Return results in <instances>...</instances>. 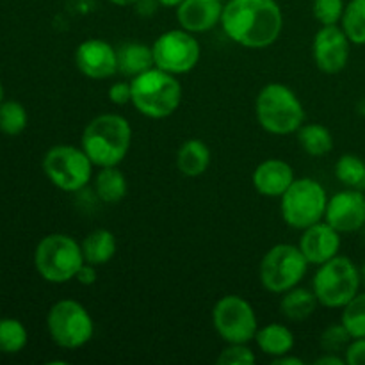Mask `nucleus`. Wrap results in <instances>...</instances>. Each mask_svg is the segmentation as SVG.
Wrapping results in <instances>:
<instances>
[{
    "mask_svg": "<svg viewBox=\"0 0 365 365\" xmlns=\"http://www.w3.org/2000/svg\"><path fill=\"white\" fill-rule=\"evenodd\" d=\"M221 2H223V4H227V2H230V0H221Z\"/></svg>",
    "mask_w": 365,
    "mask_h": 365,
    "instance_id": "a18cd8bd",
    "label": "nucleus"
},
{
    "mask_svg": "<svg viewBox=\"0 0 365 365\" xmlns=\"http://www.w3.org/2000/svg\"><path fill=\"white\" fill-rule=\"evenodd\" d=\"M220 25L230 41L260 50L278 41L284 13L277 0H230L225 4Z\"/></svg>",
    "mask_w": 365,
    "mask_h": 365,
    "instance_id": "f257e3e1",
    "label": "nucleus"
},
{
    "mask_svg": "<svg viewBox=\"0 0 365 365\" xmlns=\"http://www.w3.org/2000/svg\"><path fill=\"white\" fill-rule=\"evenodd\" d=\"M344 0H314L312 13L314 18L321 25H339L344 14Z\"/></svg>",
    "mask_w": 365,
    "mask_h": 365,
    "instance_id": "2f4dec72",
    "label": "nucleus"
},
{
    "mask_svg": "<svg viewBox=\"0 0 365 365\" xmlns=\"http://www.w3.org/2000/svg\"><path fill=\"white\" fill-rule=\"evenodd\" d=\"M109 2H113L114 6L127 7V6H135V2H138V0H109Z\"/></svg>",
    "mask_w": 365,
    "mask_h": 365,
    "instance_id": "a19ab883",
    "label": "nucleus"
},
{
    "mask_svg": "<svg viewBox=\"0 0 365 365\" xmlns=\"http://www.w3.org/2000/svg\"><path fill=\"white\" fill-rule=\"evenodd\" d=\"M356 110H359V114L365 116V98H362L359 103H356Z\"/></svg>",
    "mask_w": 365,
    "mask_h": 365,
    "instance_id": "79ce46f5",
    "label": "nucleus"
},
{
    "mask_svg": "<svg viewBox=\"0 0 365 365\" xmlns=\"http://www.w3.org/2000/svg\"><path fill=\"white\" fill-rule=\"evenodd\" d=\"M328 198L321 182L310 177L296 178L280 198L282 217L289 227L303 232L324 220Z\"/></svg>",
    "mask_w": 365,
    "mask_h": 365,
    "instance_id": "0eeeda50",
    "label": "nucleus"
},
{
    "mask_svg": "<svg viewBox=\"0 0 365 365\" xmlns=\"http://www.w3.org/2000/svg\"><path fill=\"white\" fill-rule=\"evenodd\" d=\"M255 342L260 351L271 359H278L292 351L296 341L291 328L280 323H269L259 328L255 335Z\"/></svg>",
    "mask_w": 365,
    "mask_h": 365,
    "instance_id": "aec40b11",
    "label": "nucleus"
},
{
    "mask_svg": "<svg viewBox=\"0 0 365 365\" xmlns=\"http://www.w3.org/2000/svg\"><path fill=\"white\" fill-rule=\"evenodd\" d=\"M324 221L341 234L359 232L365 225V191L346 187L330 196Z\"/></svg>",
    "mask_w": 365,
    "mask_h": 365,
    "instance_id": "4468645a",
    "label": "nucleus"
},
{
    "mask_svg": "<svg viewBox=\"0 0 365 365\" xmlns=\"http://www.w3.org/2000/svg\"><path fill=\"white\" fill-rule=\"evenodd\" d=\"M309 266L299 246L282 242L264 253L259 267L260 284L273 294H284L302 284Z\"/></svg>",
    "mask_w": 365,
    "mask_h": 365,
    "instance_id": "6e6552de",
    "label": "nucleus"
},
{
    "mask_svg": "<svg viewBox=\"0 0 365 365\" xmlns=\"http://www.w3.org/2000/svg\"><path fill=\"white\" fill-rule=\"evenodd\" d=\"M98 198L106 203H118L127 196L128 182L123 171L118 166L100 168L93 178Z\"/></svg>",
    "mask_w": 365,
    "mask_h": 365,
    "instance_id": "b1692460",
    "label": "nucleus"
},
{
    "mask_svg": "<svg viewBox=\"0 0 365 365\" xmlns=\"http://www.w3.org/2000/svg\"><path fill=\"white\" fill-rule=\"evenodd\" d=\"M298 143L310 157H324L334 150V135L321 123H303L299 127Z\"/></svg>",
    "mask_w": 365,
    "mask_h": 365,
    "instance_id": "393cba45",
    "label": "nucleus"
},
{
    "mask_svg": "<svg viewBox=\"0 0 365 365\" xmlns=\"http://www.w3.org/2000/svg\"><path fill=\"white\" fill-rule=\"evenodd\" d=\"M253 187L266 198H282L296 180L294 170L282 159H266L253 171Z\"/></svg>",
    "mask_w": 365,
    "mask_h": 365,
    "instance_id": "a211bd4d",
    "label": "nucleus"
},
{
    "mask_svg": "<svg viewBox=\"0 0 365 365\" xmlns=\"http://www.w3.org/2000/svg\"><path fill=\"white\" fill-rule=\"evenodd\" d=\"M118 53V73L125 77H138L146 70L155 66L152 46L143 43H125L116 50Z\"/></svg>",
    "mask_w": 365,
    "mask_h": 365,
    "instance_id": "4be33fe9",
    "label": "nucleus"
},
{
    "mask_svg": "<svg viewBox=\"0 0 365 365\" xmlns=\"http://www.w3.org/2000/svg\"><path fill=\"white\" fill-rule=\"evenodd\" d=\"M75 280L78 282L84 287H89V285L96 284L98 280V266H93V264L84 262L81 267H78L77 274H75Z\"/></svg>",
    "mask_w": 365,
    "mask_h": 365,
    "instance_id": "c9c22d12",
    "label": "nucleus"
},
{
    "mask_svg": "<svg viewBox=\"0 0 365 365\" xmlns=\"http://www.w3.org/2000/svg\"><path fill=\"white\" fill-rule=\"evenodd\" d=\"M341 323L344 324L353 339L365 337V292H359L342 309Z\"/></svg>",
    "mask_w": 365,
    "mask_h": 365,
    "instance_id": "c756f323",
    "label": "nucleus"
},
{
    "mask_svg": "<svg viewBox=\"0 0 365 365\" xmlns=\"http://www.w3.org/2000/svg\"><path fill=\"white\" fill-rule=\"evenodd\" d=\"M27 109L16 100H6L0 103V132L6 135H20L27 128Z\"/></svg>",
    "mask_w": 365,
    "mask_h": 365,
    "instance_id": "c85d7f7f",
    "label": "nucleus"
},
{
    "mask_svg": "<svg viewBox=\"0 0 365 365\" xmlns=\"http://www.w3.org/2000/svg\"><path fill=\"white\" fill-rule=\"evenodd\" d=\"M346 365H365V337L353 339L344 351Z\"/></svg>",
    "mask_w": 365,
    "mask_h": 365,
    "instance_id": "f704fd0d",
    "label": "nucleus"
},
{
    "mask_svg": "<svg viewBox=\"0 0 365 365\" xmlns=\"http://www.w3.org/2000/svg\"><path fill=\"white\" fill-rule=\"evenodd\" d=\"M212 324L227 344H248L255 341L259 330L255 309L248 299L237 294H227L212 309Z\"/></svg>",
    "mask_w": 365,
    "mask_h": 365,
    "instance_id": "9b49d317",
    "label": "nucleus"
},
{
    "mask_svg": "<svg viewBox=\"0 0 365 365\" xmlns=\"http://www.w3.org/2000/svg\"><path fill=\"white\" fill-rule=\"evenodd\" d=\"M341 245V232L323 220L303 230L298 246L310 266H321L339 255Z\"/></svg>",
    "mask_w": 365,
    "mask_h": 365,
    "instance_id": "dca6fc26",
    "label": "nucleus"
},
{
    "mask_svg": "<svg viewBox=\"0 0 365 365\" xmlns=\"http://www.w3.org/2000/svg\"><path fill=\"white\" fill-rule=\"evenodd\" d=\"M157 2H159L163 7H175V9H177L184 0H157Z\"/></svg>",
    "mask_w": 365,
    "mask_h": 365,
    "instance_id": "ea45409f",
    "label": "nucleus"
},
{
    "mask_svg": "<svg viewBox=\"0 0 365 365\" xmlns=\"http://www.w3.org/2000/svg\"><path fill=\"white\" fill-rule=\"evenodd\" d=\"M4 102V86H2V82H0V103Z\"/></svg>",
    "mask_w": 365,
    "mask_h": 365,
    "instance_id": "c03bdc74",
    "label": "nucleus"
},
{
    "mask_svg": "<svg viewBox=\"0 0 365 365\" xmlns=\"http://www.w3.org/2000/svg\"><path fill=\"white\" fill-rule=\"evenodd\" d=\"M160 4L157 2V0H138L134 6L135 13L139 14V16H153V14L157 13V7H159Z\"/></svg>",
    "mask_w": 365,
    "mask_h": 365,
    "instance_id": "e433bc0d",
    "label": "nucleus"
},
{
    "mask_svg": "<svg viewBox=\"0 0 365 365\" xmlns=\"http://www.w3.org/2000/svg\"><path fill=\"white\" fill-rule=\"evenodd\" d=\"M255 353L248 344H228L217 356L220 365H250L255 364Z\"/></svg>",
    "mask_w": 365,
    "mask_h": 365,
    "instance_id": "473e14b6",
    "label": "nucleus"
},
{
    "mask_svg": "<svg viewBox=\"0 0 365 365\" xmlns=\"http://www.w3.org/2000/svg\"><path fill=\"white\" fill-rule=\"evenodd\" d=\"M210 148L198 138L187 139L177 152V168L184 177L196 178L205 173L210 166Z\"/></svg>",
    "mask_w": 365,
    "mask_h": 365,
    "instance_id": "6ab92c4d",
    "label": "nucleus"
},
{
    "mask_svg": "<svg viewBox=\"0 0 365 365\" xmlns=\"http://www.w3.org/2000/svg\"><path fill=\"white\" fill-rule=\"evenodd\" d=\"M255 116L260 127L273 135L296 134L305 123V109L289 86L269 82L255 100Z\"/></svg>",
    "mask_w": 365,
    "mask_h": 365,
    "instance_id": "20e7f679",
    "label": "nucleus"
},
{
    "mask_svg": "<svg viewBox=\"0 0 365 365\" xmlns=\"http://www.w3.org/2000/svg\"><path fill=\"white\" fill-rule=\"evenodd\" d=\"M152 52L157 68L168 73L185 75L198 66L202 46L192 32L180 27L163 32L153 41Z\"/></svg>",
    "mask_w": 365,
    "mask_h": 365,
    "instance_id": "f8f14e48",
    "label": "nucleus"
},
{
    "mask_svg": "<svg viewBox=\"0 0 365 365\" xmlns=\"http://www.w3.org/2000/svg\"><path fill=\"white\" fill-rule=\"evenodd\" d=\"M75 66L84 77L103 81L118 73V53L103 39L89 38L75 50Z\"/></svg>",
    "mask_w": 365,
    "mask_h": 365,
    "instance_id": "2eb2a0df",
    "label": "nucleus"
},
{
    "mask_svg": "<svg viewBox=\"0 0 365 365\" xmlns=\"http://www.w3.org/2000/svg\"><path fill=\"white\" fill-rule=\"evenodd\" d=\"M223 7L221 0H184L177 7V21L185 31L202 34L221 24Z\"/></svg>",
    "mask_w": 365,
    "mask_h": 365,
    "instance_id": "f3484780",
    "label": "nucleus"
},
{
    "mask_svg": "<svg viewBox=\"0 0 365 365\" xmlns=\"http://www.w3.org/2000/svg\"><path fill=\"white\" fill-rule=\"evenodd\" d=\"M95 164L82 146L56 145L43 157V171L50 184L64 192H77L93 180Z\"/></svg>",
    "mask_w": 365,
    "mask_h": 365,
    "instance_id": "1a4fd4ad",
    "label": "nucleus"
},
{
    "mask_svg": "<svg viewBox=\"0 0 365 365\" xmlns=\"http://www.w3.org/2000/svg\"><path fill=\"white\" fill-rule=\"evenodd\" d=\"M335 178L344 187L365 191V160L353 153H344L335 164Z\"/></svg>",
    "mask_w": 365,
    "mask_h": 365,
    "instance_id": "a878e982",
    "label": "nucleus"
},
{
    "mask_svg": "<svg viewBox=\"0 0 365 365\" xmlns=\"http://www.w3.org/2000/svg\"><path fill=\"white\" fill-rule=\"evenodd\" d=\"M29 334L25 324L14 317L0 319V353L4 355H16L27 346Z\"/></svg>",
    "mask_w": 365,
    "mask_h": 365,
    "instance_id": "bb28decb",
    "label": "nucleus"
},
{
    "mask_svg": "<svg viewBox=\"0 0 365 365\" xmlns=\"http://www.w3.org/2000/svg\"><path fill=\"white\" fill-rule=\"evenodd\" d=\"M317 307H319V302H317L312 289L299 287V285L284 292L280 299L282 316L292 323H303L309 317H312Z\"/></svg>",
    "mask_w": 365,
    "mask_h": 365,
    "instance_id": "412c9836",
    "label": "nucleus"
},
{
    "mask_svg": "<svg viewBox=\"0 0 365 365\" xmlns=\"http://www.w3.org/2000/svg\"><path fill=\"white\" fill-rule=\"evenodd\" d=\"M132 127L121 114H98L86 125L81 146L98 168L120 166L130 152Z\"/></svg>",
    "mask_w": 365,
    "mask_h": 365,
    "instance_id": "f03ea898",
    "label": "nucleus"
},
{
    "mask_svg": "<svg viewBox=\"0 0 365 365\" xmlns=\"http://www.w3.org/2000/svg\"><path fill=\"white\" fill-rule=\"evenodd\" d=\"M107 96H109V102H113L114 106H127L132 100V89L130 82H114L113 86L107 91Z\"/></svg>",
    "mask_w": 365,
    "mask_h": 365,
    "instance_id": "72a5a7b5",
    "label": "nucleus"
},
{
    "mask_svg": "<svg viewBox=\"0 0 365 365\" xmlns=\"http://www.w3.org/2000/svg\"><path fill=\"white\" fill-rule=\"evenodd\" d=\"M360 277H362V285L365 287V262H364L362 269H360Z\"/></svg>",
    "mask_w": 365,
    "mask_h": 365,
    "instance_id": "37998d69",
    "label": "nucleus"
},
{
    "mask_svg": "<svg viewBox=\"0 0 365 365\" xmlns=\"http://www.w3.org/2000/svg\"><path fill=\"white\" fill-rule=\"evenodd\" d=\"M351 341L353 337L349 335V331L346 330L344 324L337 323L328 327L327 330L321 334L319 344L323 353H337V355H341V353L346 351V348H348Z\"/></svg>",
    "mask_w": 365,
    "mask_h": 365,
    "instance_id": "7c9ffc66",
    "label": "nucleus"
},
{
    "mask_svg": "<svg viewBox=\"0 0 365 365\" xmlns=\"http://www.w3.org/2000/svg\"><path fill=\"white\" fill-rule=\"evenodd\" d=\"M273 365H305V360L299 359V356H292L291 353H287V355L273 359Z\"/></svg>",
    "mask_w": 365,
    "mask_h": 365,
    "instance_id": "58836bf2",
    "label": "nucleus"
},
{
    "mask_svg": "<svg viewBox=\"0 0 365 365\" xmlns=\"http://www.w3.org/2000/svg\"><path fill=\"white\" fill-rule=\"evenodd\" d=\"M50 339L63 349H78L95 335L91 314L77 299H59L46 316Z\"/></svg>",
    "mask_w": 365,
    "mask_h": 365,
    "instance_id": "9d476101",
    "label": "nucleus"
},
{
    "mask_svg": "<svg viewBox=\"0 0 365 365\" xmlns=\"http://www.w3.org/2000/svg\"><path fill=\"white\" fill-rule=\"evenodd\" d=\"M82 253H84L86 262L93 264V266H103V264L110 262L113 257L116 255V237L107 228H96L91 234L84 237L81 242Z\"/></svg>",
    "mask_w": 365,
    "mask_h": 365,
    "instance_id": "5701e85b",
    "label": "nucleus"
},
{
    "mask_svg": "<svg viewBox=\"0 0 365 365\" xmlns=\"http://www.w3.org/2000/svg\"><path fill=\"white\" fill-rule=\"evenodd\" d=\"M341 27L353 45H365V0H349L346 4Z\"/></svg>",
    "mask_w": 365,
    "mask_h": 365,
    "instance_id": "cd10ccee",
    "label": "nucleus"
},
{
    "mask_svg": "<svg viewBox=\"0 0 365 365\" xmlns=\"http://www.w3.org/2000/svg\"><path fill=\"white\" fill-rule=\"evenodd\" d=\"M316 365H346L344 356L337 355V353H323L319 359L314 362Z\"/></svg>",
    "mask_w": 365,
    "mask_h": 365,
    "instance_id": "4c0bfd02",
    "label": "nucleus"
},
{
    "mask_svg": "<svg viewBox=\"0 0 365 365\" xmlns=\"http://www.w3.org/2000/svg\"><path fill=\"white\" fill-rule=\"evenodd\" d=\"M349 38L339 25H321L312 41V57L323 73H341L349 63L351 52Z\"/></svg>",
    "mask_w": 365,
    "mask_h": 365,
    "instance_id": "ddd939ff",
    "label": "nucleus"
},
{
    "mask_svg": "<svg viewBox=\"0 0 365 365\" xmlns=\"http://www.w3.org/2000/svg\"><path fill=\"white\" fill-rule=\"evenodd\" d=\"M84 262L81 242L68 234H48L36 246V271L48 284H66L75 280L78 267Z\"/></svg>",
    "mask_w": 365,
    "mask_h": 365,
    "instance_id": "423d86ee",
    "label": "nucleus"
},
{
    "mask_svg": "<svg viewBox=\"0 0 365 365\" xmlns=\"http://www.w3.org/2000/svg\"><path fill=\"white\" fill-rule=\"evenodd\" d=\"M362 277L351 259L344 255L334 257L317 266L312 280V291L319 305L327 309H344L360 292Z\"/></svg>",
    "mask_w": 365,
    "mask_h": 365,
    "instance_id": "39448f33",
    "label": "nucleus"
},
{
    "mask_svg": "<svg viewBox=\"0 0 365 365\" xmlns=\"http://www.w3.org/2000/svg\"><path fill=\"white\" fill-rule=\"evenodd\" d=\"M130 103L138 113L152 120H164L177 113L184 89L177 75L153 66L130 81Z\"/></svg>",
    "mask_w": 365,
    "mask_h": 365,
    "instance_id": "7ed1b4c3",
    "label": "nucleus"
}]
</instances>
